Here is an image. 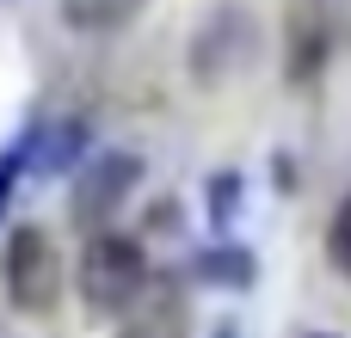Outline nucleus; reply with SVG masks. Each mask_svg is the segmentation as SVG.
Listing matches in <instances>:
<instances>
[{
    "label": "nucleus",
    "mask_w": 351,
    "mask_h": 338,
    "mask_svg": "<svg viewBox=\"0 0 351 338\" xmlns=\"http://www.w3.org/2000/svg\"><path fill=\"white\" fill-rule=\"evenodd\" d=\"M308 338H333V333H308Z\"/></svg>",
    "instance_id": "obj_15"
},
{
    "label": "nucleus",
    "mask_w": 351,
    "mask_h": 338,
    "mask_svg": "<svg viewBox=\"0 0 351 338\" xmlns=\"http://www.w3.org/2000/svg\"><path fill=\"white\" fill-rule=\"evenodd\" d=\"M142 154H130V148H105V154H86L80 166H74V185H68V222L80 228V234H105L111 228V216L130 203V191L142 185Z\"/></svg>",
    "instance_id": "obj_3"
},
{
    "label": "nucleus",
    "mask_w": 351,
    "mask_h": 338,
    "mask_svg": "<svg viewBox=\"0 0 351 338\" xmlns=\"http://www.w3.org/2000/svg\"><path fill=\"white\" fill-rule=\"evenodd\" d=\"M185 326H191V308L173 271H154L148 289L123 308V338H185Z\"/></svg>",
    "instance_id": "obj_5"
},
{
    "label": "nucleus",
    "mask_w": 351,
    "mask_h": 338,
    "mask_svg": "<svg viewBox=\"0 0 351 338\" xmlns=\"http://www.w3.org/2000/svg\"><path fill=\"white\" fill-rule=\"evenodd\" d=\"M86 142H93L86 117H43V123L25 129V172H37V179L74 172L80 154H86Z\"/></svg>",
    "instance_id": "obj_6"
},
{
    "label": "nucleus",
    "mask_w": 351,
    "mask_h": 338,
    "mask_svg": "<svg viewBox=\"0 0 351 338\" xmlns=\"http://www.w3.org/2000/svg\"><path fill=\"white\" fill-rule=\"evenodd\" d=\"M173 222H179V209H173V203H160V209H148V234H179Z\"/></svg>",
    "instance_id": "obj_13"
},
{
    "label": "nucleus",
    "mask_w": 351,
    "mask_h": 338,
    "mask_svg": "<svg viewBox=\"0 0 351 338\" xmlns=\"http://www.w3.org/2000/svg\"><path fill=\"white\" fill-rule=\"evenodd\" d=\"M234 209H241V172H234V166H222V172H210V222H216V228H228V222H234Z\"/></svg>",
    "instance_id": "obj_11"
},
{
    "label": "nucleus",
    "mask_w": 351,
    "mask_h": 338,
    "mask_svg": "<svg viewBox=\"0 0 351 338\" xmlns=\"http://www.w3.org/2000/svg\"><path fill=\"white\" fill-rule=\"evenodd\" d=\"M6 302L19 314H49L62 302V252L37 222H19L6 234Z\"/></svg>",
    "instance_id": "obj_4"
},
{
    "label": "nucleus",
    "mask_w": 351,
    "mask_h": 338,
    "mask_svg": "<svg viewBox=\"0 0 351 338\" xmlns=\"http://www.w3.org/2000/svg\"><path fill=\"white\" fill-rule=\"evenodd\" d=\"M142 6H148V0H62V25H68L74 37H111V31L136 25Z\"/></svg>",
    "instance_id": "obj_8"
},
{
    "label": "nucleus",
    "mask_w": 351,
    "mask_h": 338,
    "mask_svg": "<svg viewBox=\"0 0 351 338\" xmlns=\"http://www.w3.org/2000/svg\"><path fill=\"white\" fill-rule=\"evenodd\" d=\"M25 179H31V172H25V135H19V142L0 154V222H6V203H12V191H19Z\"/></svg>",
    "instance_id": "obj_12"
},
{
    "label": "nucleus",
    "mask_w": 351,
    "mask_h": 338,
    "mask_svg": "<svg viewBox=\"0 0 351 338\" xmlns=\"http://www.w3.org/2000/svg\"><path fill=\"white\" fill-rule=\"evenodd\" d=\"M185 271H191V283H204V289H228V296H241V289L259 283V259H253L247 246H234V240L197 246Z\"/></svg>",
    "instance_id": "obj_7"
},
{
    "label": "nucleus",
    "mask_w": 351,
    "mask_h": 338,
    "mask_svg": "<svg viewBox=\"0 0 351 338\" xmlns=\"http://www.w3.org/2000/svg\"><path fill=\"white\" fill-rule=\"evenodd\" d=\"M327 62V37L321 25H296V43H290V86H308Z\"/></svg>",
    "instance_id": "obj_9"
},
{
    "label": "nucleus",
    "mask_w": 351,
    "mask_h": 338,
    "mask_svg": "<svg viewBox=\"0 0 351 338\" xmlns=\"http://www.w3.org/2000/svg\"><path fill=\"white\" fill-rule=\"evenodd\" d=\"M210 338H241V326H234V320H216V326H210Z\"/></svg>",
    "instance_id": "obj_14"
},
{
    "label": "nucleus",
    "mask_w": 351,
    "mask_h": 338,
    "mask_svg": "<svg viewBox=\"0 0 351 338\" xmlns=\"http://www.w3.org/2000/svg\"><path fill=\"white\" fill-rule=\"evenodd\" d=\"M148 252L130 240V234H86L80 246V302L93 314H123L142 289H148Z\"/></svg>",
    "instance_id": "obj_2"
},
{
    "label": "nucleus",
    "mask_w": 351,
    "mask_h": 338,
    "mask_svg": "<svg viewBox=\"0 0 351 338\" xmlns=\"http://www.w3.org/2000/svg\"><path fill=\"white\" fill-rule=\"evenodd\" d=\"M327 265L351 277V191L333 203V216H327Z\"/></svg>",
    "instance_id": "obj_10"
},
{
    "label": "nucleus",
    "mask_w": 351,
    "mask_h": 338,
    "mask_svg": "<svg viewBox=\"0 0 351 338\" xmlns=\"http://www.w3.org/2000/svg\"><path fill=\"white\" fill-rule=\"evenodd\" d=\"M259 55V18L247 6H210L185 43V74L191 86H228L234 74H247Z\"/></svg>",
    "instance_id": "obj_1"
}]
</instances>
